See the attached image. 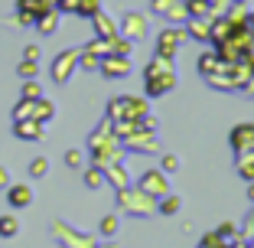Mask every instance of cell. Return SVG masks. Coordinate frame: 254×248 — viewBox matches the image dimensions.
<instances>
[{
  "instance_id": "obj_23",
  "label": "cell",
  "mask_w": 254,
  "mask_h": 248,
  "mask_svg": "<svg viewBox=\"0 0 254 248\" xmlns=\"http://www.w3.org/2000/svg\"><path fill=\"white\" fill-rule=\"evenodd\" d=\"M46 173H49V160H46V157H36L30 164V176H33V180H43Z\"/></svg>"
},
{
  "instance_id": "obj_17",
  "label": "cell",
  "mask_w": 254,
  "mask_h": 248,
  "mask_svg": "<svg viewBox=\"0 0 254 248\" xmlns=\"http://www.w3.org/2000/svg\"><path fill=\"white\" fill-rule=\"evenodd\" d=\"M56 114V105L53 101H46V98H36V105H33V121H39V124H46V121Z\"/></svg>"
},
{
  "instance_id": "obj_13",
  "label": "cell",
  "mask_w": 254,
  "mask_h": 248,
  "mask_svg": "<svg viewBox=\"0 0 254 248\" xmlns=\"http://www.w3.org/2000/svg\"><path fill=\"white\" fill-rule=\"evenodd\" d=\"M121 30H124L127 39H140L143 33H147V20H143L140 13H127L124 23H121Z\"/></svg>"
},
{
  "instance_id": "obj_3",
  "label": "cell",
  "mask_w": 254,
  "mask_h": 248,
  "mask_svg": "<svg viewBox=\"0 0 254 248\" xmlns=\"http://www.w3.org/2000/svg\"><path fill=\"white\" fill-rule=\"evenodd\" d=\"M186 43V30H180V26H170V30H160L157 36V56H163V59H173V56L180 53V46Z\"/></svg>"
},
{
  "instance_id": "obj_30",
  "label": "cell",
  "mask_w": 254,
  "mask_h": 248,
  "mask_svg": "<svg viewBox=\"0 0 254 248\" xmlns=\"http://www.w3.org/2000/svg\"><path fill=\"white\" fill-rule=\"evenodd\" d=\"M241 91H248V95H254V56L248 59V82H245V88Z\"/></svg>"
},
{
  "instance_id": "obj_5",
  "label": "cell",
  "mask_w": 254,
  "mask_h": 248,
  "mask_svg": "<svg viewBox=\"0 0 254 248\" xmlns=\"http://www.w3.org/2000/svg\"><path fill=\"white\" fill-rule=\"evenodd\" d=\"M75 66H78V49H65V53H59V56H56V62H53V82L56 85H65Z\"/></svg>"
},
{
  "instance_id": "obj_22",
  "label": "cell",
  "mask_w": 254,
  "mask_h": 248,
  "mask_svg": "<svg viewBox=\"0 0 254 248\" xmlns=\"http://www.w3.org/2000/svg\"><path fill=\"white\" fill-rule=\"evenodd\" d=\"M23 98H30V101H36V98H43V88H39L36 79H23Z\"/></svg>"
},
{
  "instance_id": "obj_27",
  "label": "cell",
  "mask_w": 254,
  "mask_h": 248,
  "mask_svg": "<svg viewBox=\"0 0 254 248\" xmlns=\"http://www.w3.org/2000/svg\"><path fill=\"white\" fill-rule=\"evenodd\" d=\"M157 209L163 212V216H173V212H180V199H176V196H163Z\"/></svg>"
},
{
  "instance_id": "obj_7",
  "label": "cell",
  "mask_w": 254,
  "mask_h": 248,
  "mask_svg": "<svg viewBox=\"0 0 254 248\" xmlns=\"http://www.w3.org/2000/svg\"><path fill=\"white\" fill-rule=\"evenodd\" d=\"M150 10H153V13H163L170 23H183L189 16L186 7H183V0H153V3H150Z\"/></svg>"
},
{
  "instance_id": "obj_11",
  "label": "cell",
  "mask_w": 254,
  "mask_h": 248,
  "mask_svg": "<svg viewBox=\"0 0 254 248\" xmlns=\"http://www.w3.org/2000/svg\"><path fill=\"white\" fill-rule=\"evenodd\" d=\"M13 134L20 141H39L43 137V124L33 118H20V121H13Z\"/></svg>"
},
{
  "instance_id": "obj_32",
  "label": "cell",
  "mask_w": 254,
  "mask_h": 248,
  "mask_svg": "<svg viewBox=\"0 0 254 248\" xmlns=\"http://www.w3.org/2000/svg\"><path fill=\"white\" fill-rule=\"evenodd\" d=\"M23 59H33V62H39V46H26V53H23Z\"/></svg>"
},
{
  "instance_id": "obj_33",
  "label": "cell",
  "mask_w": 254,
  "mask_h": 248,
  "mask_svg": "<svg viewBox=\"0 0 254 248\" xmlns=\"http://www.w3.org/2000/svg\"><path fill=\"white\" fill-rule=\"evenodd\" d=\"M7 186H10V170L0 166V189H7Z\"/></svg>"
},
{
  "instance_id": "obj_24",
  "label": "cell",
  "mask_w": 254,
  "mask_h": 248,
  "mask_svg": "<svg viewBox=\"0 0 254 248\" xmlns=\"http://www.w3.org/2000/svg\"><path fill=\"white\" fill-rule=\"evenodd\" d=\"M75 13L78 16H95L98 13V0H75Z\"/></svg>"
},
{
  "instance_id": "obj_12",
  "label": "cell",
  "mask_w": 254,
  "mask_h": 248,
  "mask_svg": "<svg viewBox=\"0 0 254 248\" xmlns=\"http://www.w3.org/2000/svg\"><path fill=\"white\" fill-rule=\"evenodd\" d=\"M183 7H186L189 16H209V20H215V10H218V0H183Z\"/></svg>"
},
{
  "instance_id": "obj_14",
  "label": "cell",
  "mask_w": 254,
  "mask_h": 248,
  "mask_svg": "<svg viewBox=\"0 0 254 248\" xmlns=\"http://www.w3.org/2000/svg\"><path fill=\"white\" fill-rule=\"evenodd\" d=\"M91 20H95V30H98V39H114V36H118V26H114V23L108 20V16L101 13V10H98V13L91 16Z\"/></svg>"
},
{
  "instance_id": "obj_8",
  "label": "cell",
  "mask_w": 254,
  "mask_h": 248,
  "mask_svg": "<svg viewBox=\"0 0 254 248\" xmlns=\"http://www.w3.org/2000/svg\"><path fill=\"white\" fill-rule=\"evenodd\" d=\"M137 189L147 196H166V183H163V170H150L140 176V183H137Z\"/></svg>"
},
{
  "instance_id": "obj_18",
  "label": "cell",
  "mask_w": 254,
  "mask_h": 248,
  "mask_svg": "<svg viewBox=\"0 0 254 248\" xmlns=\"http://www.w3.org/2000/svg\"><path fill=\"white\" fill-rule=\"evenodd\" d=\"M36 26H39V33H43V36L56 33V26H59V13H56V10H46V13L36 20Z\"/></svg>"
},
{
  "instance_id": "obj_19",
  "label": "cell",
  "mask_w": 254,
  "mask_h": 248,
  "mask_svg": "<svg viewBox=\"0 0 254 248\" xmlns=\"http://www.w3.org/2000/svg\"><path fill=\"white\" fill-rule=\"evenodd\" d=\"M82 180H85V186H88V189H98V186H105V170H101V166H88Z\"/></svg>"
},
{
  "instance_id": "obj_6",
  "label": "cell",
  "mask_w": 254,
  "mask_h": 248,
  "mask_svg": "<svg viewBox=\"0 0 254 248\" xmlns=\"http://www.w3.org/2000/svg\"><path fill=\"white\" fill-rule=\"evenodd\" d=\"M98 72H101L105 79H124L127 72H130V62H127V56L108 53V56H101V66H98Z\"/></svg>"
},
{
  "instance_id": "obj_10",
  "label": "cell",
  "mask_w": 254,
  "mask_h": 248,
  "mask_svg": "<svg viewBox=\"0 0 254 248\" xmlns=\"http://www.w3.org/2000/svg\"><path fill=\"white\" fill-rule=\"evenodd\" d=\"M7 203L13 206V209H26V206L33 203V189L26 186V183H10L7 186Z\"/></svg>"
},
{
  "instance_id": "obj_26",
  "label": "cell",
  "mask_w": 254,
  "mask_h": 248,
  "mask_svg": "<svg viewBox=\"0 0 254 248\" xmlns=\"http://www.w3.org/2000/svg\"><path fill=\"white\" fill-rule=\"evenodd\" d=\"M118 226H121V219L114 216V212H111V216H105V219H101V235H108V239L118 235Z\"/></svg>"
},
{
  "instance_id": "obj_2",
  "label": "cell",
  "mask_w": 254,
  "mask_h": 248,
  "mask_svg": "<svg viewBox=\"0 0 254 248\" xmlns=\"http://www.w3.org/2000/svg\"><path fill=\"white\" fill-rule=\"evenodd\" d=\"M143 114H147L143 98H114L108 105V121L111 124H130V121H140Z\"/></svg>"
},
{
  "instance_id": "obj_31",
  "label": "cell",
  "mask_w": 254,
  "mask_h": 248,
  "mask_svg": "<svg viewBox=\"0 0 254 248\" xmlns=\"http://www.w3.org/2000/svg\"><path fill=\"white\" fill-rule=\"evenodd\" d=\"M65 164L68 166H82V154H78V151H68L65 154Z\"/></svg>"
},
{
  "instance_id": "obj_28",
  "label": "cell",
  "mask_w": 254,
  "mask_h": 248,
  "mask_svg": "<svg viewBox=\"0 0 254 248\" xmlns=\"http://www.w3.org/2000/svg\"><path fill=\"white\" fill-rule=\"evenodd\" d=\"M16 72H20V76H23V79H36V72H39V66H36V62H33V59H23V62H20V66H16Z\"/></svg>"
},
{
  "instance_id": "obj_25",
  "label": "cell",
  "mask_w": 254,
  "mask_h": 248,
  "mask_svg": "<svg viewBox=\"0 0 254 248\" xmlns=\"http://www.w3.org/2000/svg\"><path fill=\"white\" fill-rule=\"evenodd\" d=\"M33 105H36V101H30V98H20V105L13 108V121H20V118H33Z\"/></svg>"
},
{
  "instance_id": "obj_35",
  "label": "cell",
  "mask_w": 254,
  "mask_h": 248,
  "mask_svg": "<svg viewBox=\"0 0 254 248\" xmlns=\"http://www.w3.org/2000/svg\"><path fill=\"white\" fill-rule=\"evenodd\" d=\"M248 26H251V30H254V16H248Z\"/></svg>"
},
{
  "instance_id": "obj_34",
  "label": "cell",
  "mask_w": 254,
  "mask_h": 248,
  "mask_svg": "<svg viewBox=\"0 0 254 248\" xmlns=\"http://www.w3.org/2000/svg\"><path fill=\"white\" fill-rule=\"evenodd\" d=\"M248 196H251V199H254V180H251V189H248Z\"/></svg>"
},
{
  "instance_id": "obj_29",
  "label": "cell",
  "mask_w": 254,
  "mask_h": 248,
  "mask_svg": "<svg viewBox=\"0 0 254 248\" xmlns=\"http://www.w3.org/2000/svg\"><path fill=\"white\" fill-rule=\"evenodd\" d=\"M180 170V157H176V154H166L163 157V173H176Z\"/></svg>"
},
{
  "instance_id": "obj_15",
  "label": "cell",
  "mask_w": 254,
  "mask_h": 248,
  "mask_svg": "<svg viewBox=\"0 0 254 248\" xmlns=\"http://www.w3.org/2000/svg\"><path fill=\"white\" fill-rule=\"evenodd\" d=\"M222 62H225V59H222L218 53H205V56L199 59V72H202L205 79H209V76H215L218 69H222Z\"/></svg>"
},
{
  "instance_id": "obj_1",
  "label": "cell",
  "mask_w": 254,
  "mask_h": 248,
  "mask_svg": "<svg viewBox=\"0 0 254 248\" xmlns=\"http://www.w3.org/2000/svg\"><path fill=\"white\" fill-rule=\"evenodd\" d=\"M143 82H147V95H163V91H170L173 85H176V72H173V59H163V56H157V59L147 66V72H143Z\"/></svg>"
},
{
  "instance_id": "obj_4",
  "label": "cell",
  "mask_w": 254,
  "mask_h": 248,
  "mask_svg": "<svg viewBox=\"0 0 254 248\" xmlns=\"http://www.w3.org/2000/svg\"><path fill=\"white\" fill-rule=\"evenodd\" d=\"M121 209H127L130 216H147V212H153V196L121 189Z\"/></svg>"
},
{
  "instance_id": "obj_20",
  "label": "cell",
  "mask_w": 254,
  "mask_h": 248,
  "mask_svg": "<svg viewBox=\"0 0 254 248\" xmlns=\"http://www.w3.org/2000/svg\"><path fill=\"white\" fill-rule=\"evenodd\" d=\"M16 232H20L16 216H0V239H13Z\"/></svg>"
},
{
  "instance_id": "obj_21",
  "label": "cell",
  "mask_w": 254,
  "mask_h": 248,
  "mask_svg": "<svg viewBox=\"0 0 254 248\" xmlns=\"http://www.w3.org/2000/svg\"><path fill=\"white\" fill-rule=\"evenodd\" d=\"M238 173L245 176L248 183L254 180V154H251V157H245V154H238Z\"/></svg>"
},
{
  "instance_id": "obj_9",
  "label": "cell",
  "mask_w": 254,
  "mask_h": 248,
  "mask_svg": "<svg viewBox=\"0 0 254 248\" xmlns=\"http://www.w3.org/2000/svg\"><path fill=\"white\" fill-rule=\"evenodd\" d=\"M232 147L238 154H254V124H238V128L232 131Z\"/></svg>"
},
{
  "instance_id": "obj_36",
  "label": "cell",
  "mask_w": 254,
  "mask_h": 248,
  "mask_svg": "<svg viewBox=\"0 0 254 248\" xmlns=\"http://www.w3.org/2000/svg\"><path fill=\"white\" fill-rule=\"evenodd\" d=\"M235 3H241V0H235Z\"/></svg>"
},
{
  "instance_id": "obj_16",
  "label": "cell",
  "mask_w": 254,
  "mask_h": 248,
  "mask_svg": "<svg viewBox=\"0 0 254 248\" xmlns=\"http://www.w3.org/2000/svg\"><path fill=\"white\" fill-rule=\"evenodd\" d=\"M209 33H212L209 16H192V23H189V33H186V36H199V39H205V43H209Z\"/></svg>"
}]
</instances>
